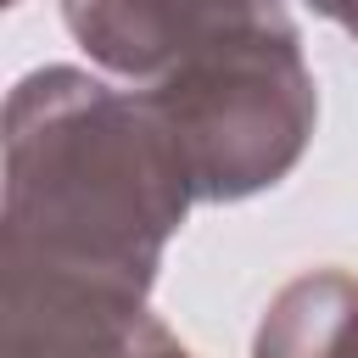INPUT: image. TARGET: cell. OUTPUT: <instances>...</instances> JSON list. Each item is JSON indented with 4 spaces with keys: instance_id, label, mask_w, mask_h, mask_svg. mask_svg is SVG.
<instances>
[{
    "instance_id": "4",
    "label": "cell",
    "mask_w": 358,
    "mask_h": 358,
    "mask_svg": "<svg viewBox=\"0 0 358 358\" xmlns=\"http://www.w3.org/2000/svg\"><path fill=\"white\" fill-rule=\"evenodd\" d=\"M313 358H358V274L347 268H308L268 302Z\"/></svg>"
},
{
    "instance_id": "5",
    "label": "cell",
    "mask_w": 358,
    "mask_h": 358,
    "mask_svg": "<svg viewBox=\"0 0 358 358\" xmlns=\"http://www.w3.org/2000/svg\"><path fill=\"white\" fill-rule=\"evenodd\" d=\"M129 358H196V352H190V347H185V341L162 324V319H151V324H145V336L134 341V352H129Z\"/></svg>"
},
{
    "instance_id": "1",
    "label": "cell",
    "mask_w": 358,
    "mask_h": 358,
    "mask_svg": "<svg viewBox=\"0 0 358 358\" xmlns=\"http://www.w3.org/2000/svg\"><path fill=\"white\" fill-rule=\"evenodd\" d=\"M190 207L185 151L145 90H112L84 67H34L11 84L0 257L151 291Z\"/></svg>"
},
{
    "instance_id": "6",
    "label": "cell",
    "mask_w": 358,
    "mask_h": 358,
    "mask_svg": "<svg viewBox=\"0 0 358 358\" xmlns=\"http://www.w3.org/2000/svg\"><path fill=\"white\" fill-rule=\"evenodd\" d=\"M308 6H313L324 22H336L341 34H352V39H358V0H308Z\"/></svg>"
},
{
    "instance_id": "2",
    "label": "cell",
    "mask_w": 358,
    "mask_h": 358,
    "mask_svg": "<svg viewBox=\"0 0 358 358\" xmlns=\"http://www.w3.org/2000/svg\"><path fill=\"white\" fill-rule=\"evenodd\" d=\"M145 101L179 140L196 201H246L280 185L319 123V84L280 0L190 50Z\"/></svg>"
},
{
    "instance_id": "3",
    "label": "cell",
    "mask_w": 358,
    "mask_h": 358,
    "mask_svg": "<svg viewBox=\"0 0 358 358\" xmlns=\"http://www.w3.org/2000/svg\"><path fill=\"white\" fill-rule=\"evenodd\" d=\"M263 6L274 0H62V22L101 73L151 90L190 50L252 22Z\"/></svg>"
},
{
    "instance_id": "7",
    "label": "cell",
    "mask_w": 358,
    "mask_h": 358,
    "mask_svg": "<svg viewBox=\"0 0 358 358\" xmlns=\"http://www.w3.org/2000/svg\"><path fill=\"white\" fill-rule=\"evenodd\" d=\"M6 6H17V0H6Z\"/></svg>"
}]
</instances>
